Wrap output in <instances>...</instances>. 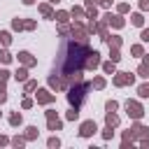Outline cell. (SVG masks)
<instances>
[{
  "label": "cell",
  "mask_w": 149,
  "mask_h": 149,
  "mask_svg": "<svg viewBox=\"0 0 149 149\" xmlns=\"http://www.w3.org/2000/svg\"><path fill=\"white\" fill-rule=\"evenodd\" d=\"M86 54H88V42H77V40H70L63 44L61 49V56H58V72L61 74H68L72 70H84V63H86Z\"/></svg>",
  "instance_id": "obj_1"
},
{
  "label": "cell",
  "mask_w": 149,
  "mask_h": 149,
  "mask_svg": "<svg viewBox=\"0 0 149 149\" xmlns=\"http://www.w3.org/2000/svg\"><path fill=\"white\" fill-rule=\"evenodd\" d=\"M91 88H93L91 81H77V84H72L68 88V102H70V107H81L84 100H86V93Z\"/></svg>",
  "instance_id": "obj_2"
},
{
  "label": "cell",
  "mask_w": 149,
  "mask_h": 149,
  "mask_svg": "<svg viewBox=\"0 0 149 149\" xmlns=\"http://www.w3.org/2000/svg\"><path fill=\"white\" fill-rule=\"evenodd\" d=\"M88 28L81 23V21H74L72 23V40H77V42H88Z\"/></svg>",
  "instance_id": "obj_3"
},
{
  "label": "cell",
  "mask_w": 149,
  "mask_h": 149,
  "mask_svg": "<svg viewBox=\"0 0 149 149\" xmlns=\"http://www.w3.org/2000/svg\"><path fill=\"white\" fill-rule=\"evenodd\" d=\"M126 114H128L133 121H137V119L144 116V107H142L137 100H128V102H126Z\"/></svg>",
  "instance_id": "obj_4"
},
{
  "label": "cell",
  "mask_w": 149,
  "mask_h": 149,
  "mask_svg": "<svg viewBox=\"0 0 149 149\" xmlns=\"http://www.w3.org/2000/svg\"><path fill=\"white\" fill-rule=\"evenodd\" d=\"M100 65H102V61H100V51H98V49H88L84 70H95V68H100Z\"/></svg>",
  "instance_id": "obj_5"
},
{
  "label": "cell",
  "mask_w": 149,
  "mask_h": 149,
  "mask_svg": "<svg viewBox=\"0 0 149 149\" xmlns=\"http://www.w3.org/2000/svg\"><path fill=\"white\" fill-rule=\"evenodd\" d=\"M112 81H114V86H130L133 81H135V74L133 72H114V77H112Z\"/></svg>",
  "instance_id": "obj_6"
},
{
  "label": "cell",
  "mask_w": 149,
  "mask_h": 149,
  "mask_svg": "<svg viewBox=\"0 0 149 149\" xmlns=\"http://www.w3.org/2000/svg\"><path fill=\"white\" fill-rule=\"evenodd\" d=\"M130 133H133V137H135V140H149V126L140 123V119L130 126Z\"/></svg>",
  "instance_id": "obj_7"
},
{
  "label": "cell",
  "mask_w": 149,
  "mask_h": 149,
  "mask_svg": "<svg viewBox=\"0 0 149 149\" xmlns=\"http://www.w3.org/2000/svg\"><path fill=\"white\" fill-rule=\"evenodd\" d=\"M95 130H98V123L93 119L79 123V137H91V135H95Z\"/></svg>",
  "instance_id": "obj_8"
},
{
  "label": "cell",
  "mask_w": 149,
  "mask_h": 149,
  "mask_svg": "<svg viewBox=\"0 0 149 149\" xmlns=\"http://www.w3.org/2000/svg\"><path fill=\"white\" fill-rule=\"evenodd\" d=\"M35 100H37V105H51V102L56 100V95H54L49 88H37V93H35Z\"/></svg>",
  "instance_id": "obj_9"
},
{
  "label": "cell",
  "mask_w": 149,
  "mask_h": 149,
  "mask_svg": "<svg viewBox=\"0 0 149 149\" xmlns=\"http://www.w3.org/2000/svg\"><path fill=\"white\" fill-rule=\"evenodd\" d=\"M105 19H107V23H109L112 28H123V26H126L123 14H112V12H107V14H105Z\"/></svg>",
  "instance_id": "obj_10"
},
{
  "label": "cell",
  "mask_w": 149,
  "mask_h": 149,
  "mask_svg": "<svg viewBox=\"0 0 149 149\" xmlns=\"http://www.w3.org/2000/svg\"><path fill=\"white\" fill-rule=\"evenodd\" d=\"M16 56H19V63L26 65V68H35V65H37V58H35L30 51H19Z\"/></svg>",
  "instance_id": "obj_11"
},
{
  "label": "cell",
  "mask_w": 149,
  "mask_h": 149,
  "mask_svg": "<svg viewBox=\"0 0 149 149\" xmlns=\"http://www.w3.org/2000/svg\"><path fill=\"white\" fill-rule=\"evenodd\" d=\"M107 26H109V23H107V19L102 16V19L98 21V30H95V33L100 35V40H102V42H107V37H109V30H107Z\"/></svg>",
  "instance_id": "obj_12"
},
{
  "label": "cell",
  "mask_w": 149,
  "mask_h": 149,
  "mask_svg": "<svg viewBox=\"0 0 149 149\" xmlns=\"http://www.w3.org/2000/svg\"><path fill=\"white\" fill-rule=\"evenodd\" d=\"M40 14H42L44 19H54L56 12L51 9V2H42V5H40Z\"/></svg>",
  "instance_id": "obj_13"
},
{
  "label": "cell",
  "mask_w": 149,
  "mask_h": 149,
  "mask_svg": "<svg viewBox=\"0 0 149 149\" xmlns=\"http://www.w3.org/2000/svg\"><path fill=\"white\" fill-rule=\"evenodd\" d=\"M119 121H121V119H119L114 112H107V114H105V126H112V128H116V126H119Z\"/></svg>",
  "instance_id": "obj_14"
},
{
  "label": "cell",
  "mask_w": 149,
  "mask_h": 149,
  "mask_svg": "<svg viewBox=\"0 0 149 149\" xmlns=\"http://www.w3.org/2000/svg\"><path fill=\"white\" fill-rule=\"evenodd\" d=\"M107 44H109V47H114V49H121L123 37H121V35H109V37H107Z\"/></svg>",
  "instance_id": "obj_15"
},
{
  "label": "cell",
  "mask_w": 149,
  "mask_h": 149,
  "mask_svg": "<svg viewBox=\"0 0 149 149\" xmlns=\"http://www.w3.org/2000/svg\"><path fill=\"white\" fill-rule=\"evenodd\" d=\"M130 23H133V26H137V28H142V26H144V16H142V12L130 14Z\"/></svg>",
  "instance_id": "obj_16"
},
{
  "label": "cell",
  "mask_w": 149,
  "mask_h": 149,
  "mask_svg": "<svg viewBox=\"0 0 149 149\" xmlns=\"http://www.w3.org/2000/svg\"><path fill=\"white\" fill-rule=\"evenodd\" d=\"M14 79H16V81H26V79H28V68L21 65V68L14 72Z\"/></svg>",
  "instance_id": "obj_17"
},
{
  "label": "cell",
  "mask_w": 149,
  "mask_h": 149,
  "mask_svg": "<svg viewBox=\"0 0 149 149\" xmlns=\"http://www.w3.org/2000/svg\"><path fill=\"white\" fill-rule=\"evenodd\" d=\"M49 88L51 91H61V74H51L49 77Z\"/></svg>",
  "instance_id": "obj_18"
},
{
  "label": "cell",
  "mask_w": 149,
  "mask_h": 149,
  "mask_svg": "<svg viewBox=\"0 0 149 149\" xmlns=\"http://www.w3.org/2000/svg\"><path fill=\"white\" fill-rule=\"evenodd\" d=\"M21 123H23L21 112H12V114H9V126H14V128H16V126H21Z\"/></svg>",
  "instance_id": "obj_19"
},
{
  "label": "cell",
  "mask_w": 149,
  "mask_h": 149,
  "mask_svg": "<svg viewBox=\"0 0 149 149\" xmlns=\"http://www.w3.org/2000/svg\"><path fill=\"white\" fill-rule=\"evenodd\" d=\"M70 16L72 19H86V9L84 7H72L70 9Z\"/></svg>",
  "instance_id": "obj_20"
},
{
  "label": "cell",
  "mask_w": 149,
  "mask_h": 149,
  "mask_svg": "<svg viewBox=\"0 0 149 149\" xmlns=\"http://www.w3.org/2000/svg\"><path fill=\"white\" fill-rule=\"evenodd\" d=\"M54 19H56L58 23H68V21H70V12L61 9V12H56V14H54Z\"/></svg>",
  "instance_id": "obj_21"
},
{
  "label": "cell",
  "mask_w": 149,
  "mask_h": 149,
  "mask_svg": "<svg viewBox=\"0 0 149 149\" xmlns=\"http://www.w3.org/2000/svg\"><path fill=\"white\" fill-rule=\"evenodd\" d=\"M102 72H105V74H114V72H116V63H114V61H105V63H102Z\"/></svg>",
  "instance_id": "obj_22"
},
{
  "label": "cell",
  "mask_w": 149,
  "mask_h": 149,
  "mask_svg": "<svg viewBox=\"0 0 149 149\" xmlns=\"http://www.w3.org/2000/svg\"><path fill=\"white\" fill-rule=\"evenodd\" d=\"M33 91H37V81L35 79H26L23 81V93H33Z\"/></svg>",
  "instance_id": "obj_23"
},
{
  "label": "cell",
  "mask_w": 149,
  "mask_h": 149,
  "mask_svg": "<svg viewBox=\"0 0 149 149\" xmlns=\"http://www.w3.org/2000/svg\"><path fill=\"white\" fill-rule=\"evenodd\" d=\"M47 128L49 130H63V121L61 119H49L47 121Z\"/></svg>",
  "instance_id": "obj_24"
},
{
  "label": "cell",
  "mask_w": 149,
  "mask_h": 149,
  "mask_svg": "<svg viewBox=\"0 0 149 149\" xmlns=\"http://www.w3.org/2000/svg\"><path fill=\"white\" fill-rule=\"evenodd\" d=\"M0 44L2 47H9L12 44V33L9 30H0Z\"/></svg>",
  "instance_id": "obj_25"
},
{
  "label": "cell",
  "mask_w": 149,
  "mask_h": 149,
  "mask_svg": "<svg viewBox=\"0 0 149 149\" xmlns=\"http://www.w3.org/2000/svg\"><path fill=\"white\" fill-rule=\"evenodd\" d=\"M135 74H137V77H142V79H147V77H149V63H144V61H142Z\"/></svg>",
  "instance_id": "obj_26"
},
{
  "label": "cell",
  "mask_w": 149,
  "mask_h": 149,
  "mask_svg": "<svg viewBox=\"0 0 149 149\" xmlns=\"http://www.w3.org/2000/svg\"><path fill=\"white\" fill-rule=\"evenodd\" d=\"M65 119H68V121H77V119H79V107H70V109L65 112Z\"/></svg>",
  "instance_id": "obj_27"
},
{
  "label": "cell",
  "mask_w": 149,
  "mask_h": 149,
  "mask_svg": "<svg viewBox=\"0 0 149 149\" xmlns=\"http://www.w3.org/2000/svg\"><path fill=\"white\" fill-rule=\"evenodd\" d=\"M37 135H40L37 126H28V128H26V140H35Z\"/></svg>",
  "instance_id": "obj_28"
},
{
  "label": "cell",
  "mask_w": 149,
  "mask_h": 149,
  "mask_svg": "<svg viewBox=\"0 0 149 149\" xmlns=\"http://www.w3.org/2000/svg\"><path fill=\"white\" fill-rule=\"evenodd\" d=\"M91 84H93V88H98V91H100V88H105V84H107V81H105V77H100V74H98V77H93V81H91Z\"/></svg>",
  "instance_id": "obj_29"
},
{
  "label": "cell",
  "mask_w": 149,
  "mask_h": 149,
  "mask_svg": "<svg viewBox=\"0 0 149 149\" xmlns=\"http://www.w3.org/2000/svg\"><path fill=\"white\" fill-rule=\"evenodd\" d=\"M12 58H14V56H12L7 49H0V63H5V65H7V63H12Z\"/></svg>",
  "instance_id": "obj_30"
},
{
  "label": "cell",
  "mask_w": 149,
  "mask_h": 149,
  "mask_svg": "<svg viewBox=\"0 0 149 149\" xmlns=\"http://www.w3.org/2000/svg\"><path fill=\"white\" fill-rule=\"evenodd\" d=\"M2 102H7V81L0 79V105Z\"/></svg>",
  "instance_id": "obj_31"
},
{
  "label": "cell",
  "mask_w": 149,
  "mask_h": 149,
  "mask_svg": "<svg viewBox=\"0 0 149 149\" xmlns=\"http://www.w3.org/2000/svg\"><path fill=\"white\" fill-rule=\"evenodd\" d=\"M70 33H72V26H68V23H61V26H58V35H61V37H65V35H70Z\"/></svg>",
  "instance_id": "obj_32"
},
{
  "label": "cell",
  "mask_w": 149,
  "mask_h": 149,
  "mask_svg": "<svg viewBox=\"0 0 149 149\" xmlns=\"http://www.w3.org/2000/svg\"><path fill=\"white\" fill-rule=\"evenodd\" d=\"M109 61L119 63V61H121V51H119V49H114V47H109Z\"/></svg>",
  "instance_id": "obj_33"
},
{
  "label": "cell",
  "mask_w": 149,
  "mask_h": 149,
  "mask_svg": "<svg viewBox=\"0 0 149 149\" xmlns=\"http://www.w3.org/2000/svg\"><path fill=\"white\" fill-rule=\"evenodd\" d=\"M137 95L140 98H149V84H140L137 86Z\"/></svg>",
  "instance_id": "obj_34"
},
{
  "label": "cell",
  "mask_w": 149,
  "mask_h": 149,
  "mask_svg": "<svg viewBox=\"0 0 149 149\" xmlns=\"http://www.w3.org/2000/svg\"><path fill=\"white\" fill-rule=\"evenodd\" d=\"M23 21H26V19H19V16H16V19L12 21V30H26V28H23Z\"/></svg>",
  "instance_id": "obj_35"
},
{
  "label": "cell",
  "mask_w": 149,
  "mask_h": 149,
  "mask_svg": "<svg viewBox=\"0 0 149 149\" xmlns=\"http://www.w3.org/2000/svg\"><path fill=\"white\" fill-rule=\"evenodd\" d=\"M130 54H133V56H144V47H142V44H133V47H130Z\"/></svg>",
  "instance_id": "obj_36"
},
{
  "label": "cell",
  "mask_w": 149,
  "mask_h": 149,
  "mask_svg": "<svg viewBox=\"0 0 149 149\" xmlns=\"http://www.w3.org/2000/svg\"><path fill=\"white\" fill-rule=\"evenodd\" d=\"M105 109H107V112H116V109H119V102H116V100H107V102H105Z\"/></svg>",
  "instance_id": "obj_37"
},
{
  "label": "cell",
  "mask_w": 149,
  "mask_h": 149,
  "mask_svg": "<svg viewBox=\"0 0 149 149\" xmlns=\"http://www.w3.org/2000/svg\"><path fill=\"white\" fill-rule=\"evenodd\" d=\"M26 142H28V140H26V135H23V137H21V135H16V137H12V144H14V147H23Z\"/></svg>",
  "instance_id": "obj_38"
},
{
  "label": "cell",
  "mask_w": 149,
  "mask_h": 149,
  "mask_svg": "<svg viewBox=\"0 0 149 149\" xmlns=\"http://www.w3.org/2000/svg\"><path fill=\"white\" fill-rule=\"evenodd\" d=\"M116 12H119V14H126V12H130V5H128V2H119V5H116Z\"/></svg>",
  "instance_id": "obj_39"
},
{
  "label": "cell",
  "mask_w": 149,
  "mask_h": 149,
  "mask_svg": "<svg viewBox=\"0 0 149 149\" xmlns=\"http://www.w3.org/2000/svg\"><path fill=\"white\" fill-rule=\"evenodd\" d=\"M114 137V130H112V126H105V130H102V140H112Z\"/></svg>",
  "instance_id": "obj_40"
},
{
  "label": "cell",
  "mask_w": 149,
  "mask_h": 149,
  "mask_svg": "<svg viewBox=\"0 0 149 149\" xmlns=\"http://www.w3.org/2000/svg\"><path fill=\"white\" fill-rule=\"evenodd\" d=\"M86 19H98V7H88L86 9Z\"/></svg>",
  "instance_id": "obj_41"
},
{
  "label": "cell",
  "mask_w": 149,
  "mask_h": 149,
  "mask_svg": "<svg viewBox=\"0 0 149 149\" xmlns=\"http://www.w3.org/2000/svg\"><path fill=\"white\" fill-rule=\"evenodd\" d=\"M23 28H26V30H35V28H37V23H35L33 19H26V21H23Z\"/></svg>",
  "instance_id": "obj_42"
},
{
  "label": "cell",
  "mask_w": 149,
  "mask_h": 149,
  "mask_svg": "<svg viewBox=\"0 0 149 149\" xmlns=\"http://www.w3.org/2000/svg\"><path fill=\"white\" fill-rule=\"evenodd\" d=\"M47 144H49L51 149H58V147H61V140H58V137L54 135V137H49V142H47Z\"/></svg>",
  "instance_id": "obj_43"
},
{
  "label": "cell",
  "mask_w": 149,
  "mask_h": 149,
  "mask_svg": "<svg viewBox=\"0 0 149 149\" xmlns=\"http://www.w3.org/2000/svg\"><path fill=\"white\" fill-rule=\"evenodd\" d=\"M21 107H23V109H30V107H33V98H23V100H21Z\"/></svg>",
  "instance_id": "obj_44"
},
{
  "label": "cell",
  "mask_w": 149,
  "mask_h": 149,
  "mask_svg": "<svg viewBox=\"0 0 149 149\" xmlns=\"http://www.w3.org/2000/svg\"><path fill=\"white\" fill-rule=\"evenodd\" d=\"M140 40H142V42H149V28H142V33H140Z\"/></svg>",
  "instance_id": "obj_45"
},
{
  "label": "cell",
  "mask_w": 149,
  "mask_h": 149,
  "mask_svg": "<svg viewBox=\"0 0 149 149\" xmlns=\"http://www.w3.org/2000/svg\"><path fill=\"white\" fill-rule=\"evenodd\" d=\"M112 2H114V0H98V5H100L102 9H109V7H112Z\"/></svg>",
  "instance_id": "obj_46"
},
{
  "label": "cell",
  "mask_w": 149,
  "mask_h": 149,
  "mask_svg": "<svg viewBox=\"0 0 149 149\" xmlns=\"http://www.w3.org/2000/svg\"><path fill=\"white\" fill-rule=\"evenodd\" d=\"M44 114H47V121H49V119H58V114H56V109H47Z\"/></svg>",
  "instance_id": "obj_47"
},
{
  "label": "cell",
  "mask_w": 149,
  "mask_h": 149,
  "mask_svg": "<svg viewBox=\"0 0 149 149\" xmlns=\"http://www.w3.org/2000/svg\"><path fill=\"white\" fill-rule=\"evenodd\" d=\"M9 77H12V72H9V70H0V79H2V81H7Z\"/></svg>",
  "instance_id": "obj_48"
},
{
  "label": "cell",
  "mask_w": 149,
  "mask_h": 149,
  "mask_svg": "<svg viewBox=\"0 0 149 149\" xmlns=\"http://www.w3.org/2000/svg\"><path fill=\"white\" fill-rule=\"evenodd\" d=\"M140 9L142 12H149V0H140Z\"/></svg>",
  "instance_id": "obj_49"
},
{
  "label": "cell",
  "mask_w": 149,
  "mask_h": 149,
  "mask_svg": "<svg viewBox=\"0 0 149 149\" xmlns=\"http://www.w3.org/2000/svg\"><path fill=\"white\" fill-rule=\"evenodd\" d=\"M123 140H130V142L135 140V137H133V133H130V128H128V130H123Z\"/></svg>",
  "instance_id": "obj_50"
},
{
  "label": "cell",
  "mask_w": 149,
  "mask_h": 149,
  "mask_svg": "<svg viewBox=\"0 0 149 149\" xmlns=\"http://www.w3.org/2000/svg\"><path fill=\"white\" fill-rule=\"evenodd\" d=\"M121 149H133V142H130V140H123V142H121Z\"/></svg>",
  "instance_id": "obj_51"
},
{
  "label": "cell",
  "mask_w": 149,
  "mask_h": 149,
  "mask_svg": "<svg viewBox=\"0 0 149 149\" xmlns=\"http://www.w3.org/2000/svg\"><path fill=\"white\" fill-rule=\"evenodd\" d=\"M5 144H12V140L5 137V135H0V147H5Z\"/></svg>",
  "instance_id": "obj_52"
},
{
  "label": "cell",
  "mask_w": 149,
  "mask_h": 149,
  "mask_svg": "<svg viewBox=\"0 0 149 149\" xmlns=\"http://www.w3.org/2000/svg\"><path fill=\"white\" fill-rule=\"evenodd\" d=\"M95 5H98V0H84V7H86V9H88V7H95Z\"/></svg>",
  "instance_id": "obj_53"
},
{
  "label": "cell",
  "mask_w": 149,
  "mask_h": 149,
  "mask_svg": "<svg viewBox=\"0 0 149 149\" xmlns=\"http://www.w3.org/2000/svg\"><path fill=\"white\" fill-rule=\"evenodd\" d=\"M140 147H144V149H147V147H149V140H140Z\"/></svg>",
  "instance_id": "obj_54"
},
{
  "label": "cell",
  "mask_w": 149,
  "mask_h": 149,
  "mask_svg": "<svg viewBox=\"0 0 149 149\" xmlns=\"http://www.w3.org/2000/svg\"><path fill=\"white\" fill-rule=\"evenodd\" d=\"M21 2H23V5H35L37 0H21Z\"/></svg>",
  "instance_id": "obj_55"
},
{
  "label": "cell",
  "mask_w": 149,
  "mask_h": 149,
  "mask_svg": "<svg viewBox=\"0 0 149 149\" xmlns=\"http://www.w3.org/2000/svg\"><path fill=\"white\" fill-rule=\"evenodd\" d=\"M142 58H144V63H149V54H144V56H142Z\"/></svg>",
  "instance_id": "obj_56"
},
{
  "label": "cell",
  "mask_w": 149,
  "mask_h": 149,
  "mask_svg": "<svg viewBox=\"0 0 149 149\" xmlns=\"http://www.w3.org/2000/svg\"><path fill=\"white\" fill-rule=\"evenodd\" d=\"M49 2H54V5H56V2H61V0H49Z\"/></svg>",
  "instance_id": "obj_57"
},
{
  "label": "cell",
  "mask_w": 149,
  "mask_h": 149,
  "mask_svg": "<svg viewBox=\"0 0 149 149\" xmlns=\"http://www.w3.org/2000/svg\"><path fill=\"white\" fill-rule=\"evenodd\" d=\"M0 116H2V112H0Z\"/></svg>",
  "instance_id": "obj_58"
}]
</instances>
